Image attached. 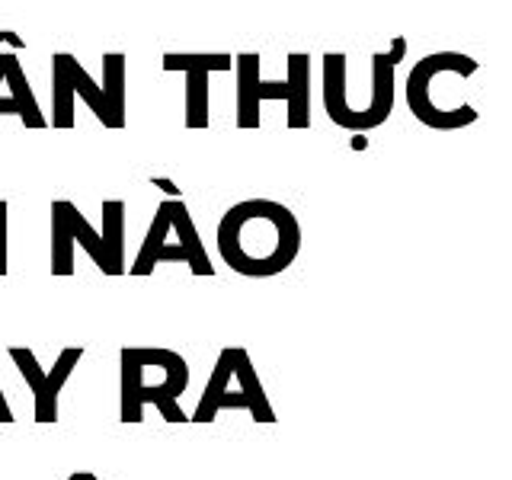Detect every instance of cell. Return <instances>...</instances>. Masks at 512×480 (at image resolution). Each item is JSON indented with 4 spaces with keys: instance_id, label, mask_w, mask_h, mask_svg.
Listing matches in <instances>:
<instances>
[{
    "instance_id": "18",
    "label": "cell",
    "mask_w": 512,
    "mask_h": 480,
    "mask_svg": "<svg viewBox=\"0 0 512 480\" xmlns=\"http://www.w3.org/2000/svg\"><path fill=\"white\" fill-rule=\"evenodd\" d=\"M71 84H74V96H80V100L90 106L93 116L106 125V100H103V90H100V84H96V80L84 68H80L77 58L71 64Z\"/></svg>"
},
{
    "instance_id": "21",
    "label": "cell",
    "mask_w": 512,
    "mask_h": 480,
    "mask_svg": "<svg viewBox=\"0 0 512 480\" xmlns=\"http://www.w3.org/2000/svg\"><path fill=\"white\" fill-rule=\"evenodd\" d=\"M173 260L186 263V250H183L180 244H170V240H167V244H164V247H160V250L154 253V263L160 266V263H173Z\"/></svg>"
},
{
    "instance_id": "10",
    "label": "cell",
    "mask_w": 512,
    "mask_h": 480,
    "mask_svg": "<svg viewBox=\"0 0 512 480\" xmlns=\"http://www.w3.org/2000/svg\"><path fill=\"white\" fill-rule=\"evenodd\" d=\"M74 55L55 52L52 55V125L74 128V84H71Z\"/></svg>"
},
{
    "instance_id": "6",
    "label": "cell",
    "mask_w": 512,
    "mask_h": 480,
    "mask_svg": "<svg viewBox=\"0 0 512 480\" xmlns=\"http://www.w3.org/2000/svg\"><path fill=\"white\" fill-rule=\"evenodd\" d=\"M288 128L292 132H304L311 128V55L308 52H292L288 55Z\"/></svg>"
},
{
    "instance_id": "4",
    "label": "cell",
    "mask_w": 512,
    "mask_h": 480,
    "mask_svg": "<svg viewBox=\"0 0 512 480\" xmlns=\"http://www.w3.org/2000/svg\"><path fill=\"white\" fill-rule=\"evenodd\" d=\"M164 71H186V128L202 132L208 128V74L231 71V55H208V52H167L160 58Z\"/></svg>"
},
{
    "instance_id": "9",
    "label": "cell",
    "mask_w": 512,
    "mask_h": 480,
    "mask_svg": "<svg viewBox=\"0 0 512 480\" xmlns=\"http://www.w3.org/2000/svg\"><path fill=\"white\" fill-rule=\"evenodd\" d=\"M103 100H106V128H125V55H103Z\"/></svg>"
},
{
    "instance_id": "22",
    "label": "cell",
    "mask_w": 512,
    "mask_h": 480,
    "mask_svg": "<svg viewBox=\"0 0 512 480\" xmlns=\"http://www.w3.org/2000/svg\"><path fill=\"white\" fill-rule=\"evenodd\" d=\"M151 186L164 189V192H167V199H183V189L176 186L173 180H167V176H151Z\"/></svg>"
},
{
    "instance_id": "28",
    "label": "cell",
    "mask_w": 512,
    "mask_h": 480,
    "mask_svg": "<svg viewBox=\"0 0 512 480\" xmlns=\"http://www.w3.org/2000/svg\"><path fill=\"white\" fill-rule=\"evenodd\" d=\"M0 84H4V52H0Z\"/></svg>"
},
{
    "instance_id": "2",
    "label": "cell",
    "mask_w": 512,
    "mask_h": 480,
    "mask_svg": "<svg viewBox=\"0 0 512 480\" xmlns=\"http://www.w3.org/2000/svg\"><path fill=\"white\" fill-rule=\"evenodd\" d=\"M439 71H452L458 77H471L477 74V61L471 55H461V52H436V55H426L420 58L410 68L407 77V106L416 119L423 125L436 128V132H458L464 125H474L477 122V109L471 103H461L452 109H439L436 100H432V84H436V74Z\"/></svg>"
},
{
    "instance_id": "25",
    "label": "cell",
    "mask_w": 512,
    "mask_h": 480,
    "mask_svg": "<svg viewBox=\"0 0 512 480\" xmlns=\"http://www.w3.org/2000/svg\"><path fill=\"white\" fill-rule=\"evenodd\" d=\"M0 423H13V410H10V404H7L4 391H0Z\"/></svg>"
},
{
    "instance_id": "23",
    "label": "cell",
    "mask_w": 512,
    "mask_h": 480,
    "mask_svg": "<svg viewBox=\"0 0 512 480\" xmlns=\"http://www.w3.org/2000/svg\"><path fill=\"white\" fill-rule=\"evenodd\" d=\"M388 58H391L394 64H400V61L407 58V39H404V36H394V39H391V52H388Z\"/></svg>"
},
{
    "instance_id": "16",
    "label": "cell",
    "mask_w": 512,
    "mask_h": 480,
    "mask_svg": "<svg viewBox=\"0 0 512 480\" xmlns=\"http://www.w3.org/2000/svg\"><path fill=\"white\" fill-rule=\"evenodd\" d=\"M167 234H170V205H167V199L157 205V215H154V221H151V228H148V237H144V244H141V250H138V256H135V263H132V276H151L154 272V253L167 244Z\"/></svg>"
},
{
    "instance_id": "12",
    "label": "cell",
    "mask_w": 512,
    "mask_h": 480,
    "mask_svg": "<svg viewBox=\"0 0 512 480\" xmlns=\"http://www.w3.org/2000/svg\"><path fill=\"white\" fill-rule=\"evenodd\" d=\"M103 247H106V276H122L125 272V202L106 199L103 202Z\"/></svg>"
},
{
    "instance_id": "13",
    "label": "cell",
    "mask_w": 512,
    "mask_h": 480,
    "mask_svg": "<svg viewBox=\"0 0 512 480\" xmlns=\"http://www.w3.org/2000/svg\"><path fill=\"white\" fill-rule=\"evenodd\" d=\"M231 375H234V349H221V356L212 368V378H208L205 391H202V400L196 413H192L189 423H212L218 416V400L221 394H228V384H231Z\"/></svg>"
},
{
    "instance_id": "3",
    "label": "cell",
    "mask_w": 512,
    "mask_h": 480,
    "mask_svg": "<svg viewBox=\"0 0 512 480\" xmlns=\"http://www.w3.org/2000/svg\"><path fill=\"white\" fill-rule=\"evenodd\" d=\"M122 359V423H141L144 404H154L164 413L167 423H189V416L180 410V394L189 388V378H167L164 384H144L141 362L135 356V346H125L119 352Z\"/></svg>"
},
{
    "instance_id": "19",
    "label": "cell",
    "mask_w": 512,
    "mask_h": 480,
    "mask_svg": "<svg viewBox=\"0 0 512 480\" xmlns=\"http://www.w3.org/2000/svg\"><path fill=\"white\" fill-rule=\"evenodd\" d=\"M256 96H260V103L263 100H285L288 103L292 87H288V80H263L260 77V84H256Z\"/></svg>"
},
{
    "instance_id": "5",
    "label": "cell",
    "mask_w": 512,
    "mask_h": 480,
    "mask_svg": "<svg viewBox=\"0 0 512 480\" xmlns=\"http://www.w3.org/2000/svg\"><path fill=\"white\" fill-rule=\"evenodd\" d=\"M237 68V128L253 132L260 128V96H256V84H260V52H240L234 55Z\"/></svg>"
},
{
    "instance_id": "24",
    "label": "cell",
    "mask_w": 512,
    "mask_h": 480,
    "mask_svg": "<svg viewBox=\"0 0 512 480\" xmlns=\"http://www.w3.org/2000/svg\"><path fill=\"white\" fill-rule=\"evenodd\" d=\"M4 42L13 48V52H23V48H26V42L16 36V32H10V29H0V45H4Z\"/></svg>"
},
{
    "instance_id": "20",
    "label": "cell",
    "mask_w": 512,
    "mask_h": 480,
    "mask_svg": "<svg viewBox=\"0 0 512 480\" xmlns=\"http://www.w3.org/2000/svg\"><path fill=\"white\" fill-rule=\"evenodd\" d=\"M0 276H7V202L0 199Z\"/></svg>"
},
{
    "instance_id": "7",
    "label": "cell",
    "mask_w": 512,
    "mask_h": 480,
    "mask_svg": "<svg viewBox=\"0 0 512 480\" xmlns=\"http://www.w3.org/2000/svg\"><path fill=\"white\" fill-rule=\"evenodd\" d=\"M167 205H170V231H176V237H180V247L186 250V263L192 269V276H215V266L208 260L205 244L199 240V231L192 224V215L183 205V199H167Z\"/></svg>"
},
{
    "instance_id": "15",
    "label": "cell",
    "mask_w": 512,
    "mask_h": 480,
    "mask_svg": "<svg viewBox=\"0 0 512 480\" xmlns=\"http://www.w3.org/2000/svg\"><path fill=\"white\" fill-rule=\"evenodd\" d=\"M58 208H61V215H64V224H68V234H71V240L74 244H80L87 253H90V260L100 266L103 272H109V263H106V247H103V237H100V231L93 228V224L77 212V205L74 202H68V199H58L55 202Z\"/></svg>"
},
{
    "instance_id": "11",
    "label": "cell",
    "mask_w": 512,
    "mask_h": 480,
    "mask_svg": "<svg viewBox=\"0 0 512 480\" xmlns=\"http://www.w3.org/2000/svg\"><path fill=\"white\" fill-rule=\"evenodd\" d=\"M80 356H84V346L61 349L55 368H52V372H45V397H42V404L36 407V423H55L58 420V394L64 388V381H68L71 372L77 368Z\"/></svg>"
},
{
    "instance_id": "14",
    "label": "cell",
    "mask_w": 512,
    "mask_h": 480,
    "mask_svg": "<svg viewBox=\"0 0 512 480\" xmlns=\"http://www.w3.org/2000/svg\"><path fill=\"white\" fill-rule=\"evenodd\" d=\"M4 80L10 84L13 90V100L16 106H20V119L26 128H45V116H42V109H39V100H36V93H32L29 87V80H26V71H23V64L16 55H4Z\"/></svg>"
},
{
    "instance_id": "1",
    "label": "cell",
    "mask_w": 512,
    "mask_h": 480,
    "mask_svg": "<svg viewBox=\"0 0 512 480\" xmlns=\"http://www.w3.org/2000/svg\"><path fill=\"white\" fill-rule=\"evenodd\" d=\"M218 253L237 276H279L301 253V224L282 202H237L218 221Z\"/></svg>"
},
{
    "instance_id": "27",
    "label": "cell",
    "mask_w": 512,
    "mask_h": 480,
    "mask_svg": "<svg viewBox=\"0 0 512 480\" xmlns=\"http://www.w3.org/2000/svg\"><path fill=\"white\" fill-rule=\"evenodd\" d=\"M349 144H352V148H356V151H365V148H368V138H362V135L356 132V138H352Z\"/></svg>"
},
{
    "instance_id": "8",
    "label": "cell",
    "mask_w": 512,
    "mask_h": 480,
    "mask_svg": "<svg viewBox=\"0 0 512 480\" xmlns=\"http://www.w3.org/2000/svg\"><path fill=\"white\" fill-rule=\"evenodd\" d=\"M234 375L240 381V394H244L253 420L256 423H276V410H272V404H269V397L263 391V381H260V375H256L247 349H234Z\"/></svg>"
},
{
    "instance_id": "17",
    "label": "cell",
    "mask_w": 512,
    "mask_h": 480,
    "mask_svg": "<svg viewBox=\"0 0 512 480\" xmlns=\"http://www.w3.org/2000/svg\"><path fill=\"white\" fill-rule=\"evenodd\" d=\"M74 272V240L68 234L61 208L52 202V276H71Z\"/></svg>"
},
{
    "instance_id": "26",
    "label": "cell",
    "mask_w": 512,
    "mask_h": 480,
    "mask_svg": "<svg viewBox=\"0 0 512 480\" xmlns=\"http://www.w3.org/2000/svg\"><path fill=\"white\" fill-rule=\"evenodd\" d=\"M68 480H100V477H96L93 471H74V474H71Z\"/></svg>"
}]
</instances>
